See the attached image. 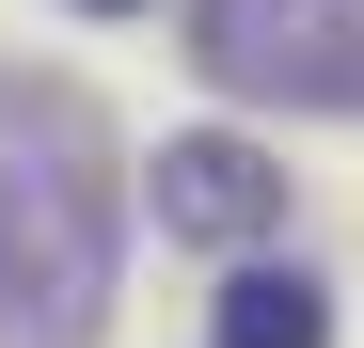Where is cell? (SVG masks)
<instances>
[{
	"instance_id": "4",
	"label": "cell",
	"mask_w": 364,
	"mask_h": 348,
	"mask_svg": "<svg viewBox=\"0 0 364 348\" xmlns=\"http://www.w3.org/2000/svg\"><path fill=\"white\" fill-rule=\"evenodd\" d=\"M222 348H333V301L301 269H237L222 285Z\"/></svg>"
},
{
	"instance_id": "5",
	"label": "cell",
	"mask_w": 364,
	"mask_h": 348,
	"mask_svg": "<svg viewBox=\"0 0 364 348\" xmlns=\"http://www.w3.org/2000/svg\"><path fill=\"white\" fill-rule=\"evenodd\" d=\"M80 16H127V0H80Z\"/></svg>"
},
{
	"instance_id": "2",
	"label": "cell",
	"mask_w": 364,
	"mask_h": 348,
	"mask_svg": "<svg viewBox=\"0 0 364 348\" xmlns=\"http://www.w3.org/2000/svg\"><path fill=\"white\" fill-rule=\"evenodd\" d=\"M191 64L222 95L364 111V0H191Z\"/></svg>"
},
{
	"instance_id": "1",
	"label": "cell",
	"mask_w": 364,
	"mask_h": 348,
	"mask_svg": "<svg viewBox=\"0 0 364 348\" xmlns=\"http://www.w3.org/2000/svg\"><path fill=\"white\" fill-rule=\"evenodd\" d=\"M95 285H111V158L80 127V95L0 80V332L64 348L95 332Z\"/></svg>"
},
{
	"instance_id": "3",
	"label": "cell",
	"mask_w": 364,
	"mask_h": 348,
	"mask_svg": "<svg viewBox=\"0 0 364 348\" xmlns=\"http://www.w3.org/2000/svg\"><path fill=\"white\" fill-rule=\"evenodd\" d=\"M159 222H174V238H206V254H237V238H269V222H285V174L254 158V143H159Z\"/></svg>"
}]
</instances>
